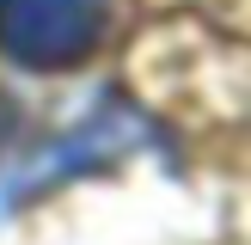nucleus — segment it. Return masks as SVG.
Returning a JSON list of instances; mask_svg holds the SVG:
<instances>
[{"instance_id":"nucleus-1","label":"nucleus","mask_w":251,"mask_h":245,"mask_svg":"<svg viewBox=\"0 0 251 245\" xmlns=\"http://www.w3.org/2000/svg\"><path fill=\"white\" fill-rule=\"evenodd\" d=\"M110 0H0V49L19 68L55 74L98 49Z\"/></svg>"}]
</instances>
